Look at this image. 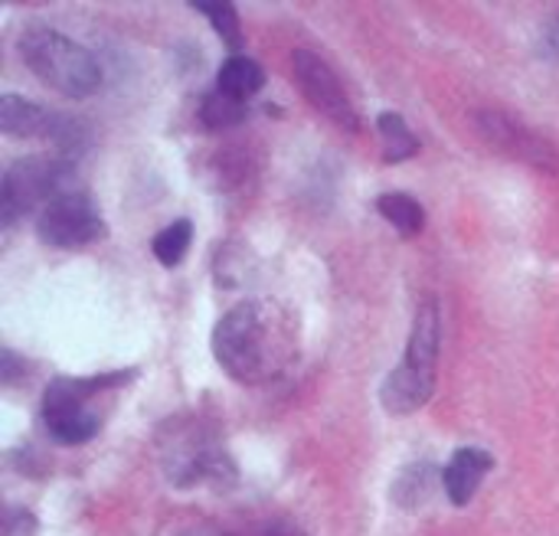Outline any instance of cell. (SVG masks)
<instances>
[{"label": "cell", "instance_id": "30bf717a", "mask_svg": "<svg viewBox=\"0 0 559 536\" xmlns=\"http://www.w3.org/2000/svg\"><path fill=\"white\" fill-rule=\"evenodd\" d=\"M436 478H439V472L429 462H416V465L400 472V478L393 481L390 495H393V501L403 511H419V508L429 504V498L436 491Z\"/></svg>", "mask_w": 559, "mask_h": 536}, {"label": "cell", "instance_id": "ffe728a7", "mask_svg": "<svg viewBox=\"0 0 559 536\" xmlns=\"http://www.w3.org/2000/svg\"><path fill=\"white\" fill-rule=\"evenodd\" d=\"M537 49H540V56H544V59H554V62H559V13L550 20V23H547V26H544Z\"/></svg>", "mask_w": 559, "mask_h": 536}, {"label": "cell", "instance_id": "5bb4252c", "mask_svg": "<svg viewBox=\"0 0 559 536\" xmlns=\"http://www.w3.org/2000/svg\"><path fill=\"white\" fill-rule=\"evenodd\" d=\"M377 131H380V138H383V157H386L390 164L409 160V157L419 151L416 134L409 131L406 118L396 115V111H383V115L377 118Z\"/></svg>", "mask_w": 559, "mask_h": 536}, {"label": "cell", "instance_id": "ba28073f", "mask_svg": "<svg viewBox=\"0 0 559 536\" xmlns=\"http://www.w3.org/2000/svg\"><path fill=\"white\" fill-rule=\"evenodd\" d=\"M491 468H495L491 452L472 449V445L459 449V452L452 455V462L445 465V472H442V488H445L449 501H452L455 508L472 504V498L478 495V488L485 485V478L491 475Z\"/></svg>", "mask_w": 559, "mask_h": 536}, {"label": "cell", "instance_id": "5b68a950", "mask_svg": "<svg viewBox=\"0 0 559 536\" xmlns=\"http://www.w3.org/2000/svg\"><path fill=\"white\" fill-rule=\"evenodd\" d=\"M292 65H295V79L305 92V98L324 115L331 118L337 128L344 131H360V118H357V108L354 102L347 98L341 79L334 75V69L311 49H295L292 56Z\"/></svg>", "mask_w": 559, "mask_h": 536}, {"label": "cell", "instance_id": "4fadbf2b", "mask_svg": "<svg viewBox=\"0 0 559 536\" xmlns=\"http://www.w3.org/2000/svg\"><path fill=\"white\" fill-rule=\"evenodd\" d=\"M46 432L59 442V445H85L98 436V416L88 409H75V413H59V416H43Z\"/></svg>", "mask_w": 559, "mask_h": 536}, {"label": "cell", "instance_id": "9c48e42d", "mask_svg": "<svg viewBox=\"0 0 559 536\" xmlns=\"http://www.w3.org/2000/svg\"><path fill=\"white\" fill-rule=\"evenodd\" d=\"M56 111L23 98V95H3L0 98V131L7 138H46L52 134Z\"/></svg>", "mask_w": 559, "mask_h": 536}, {"label": "cell", "instance_id": "3957f363", "mask_svg": "<svg viewBox=\"0 0 559 536\" xmlns=\"http://www.w3.org/2000/svg\"><path fill=\"white\" fill-rule=\"evenodd\" d=\"M72 164L69 160H52V157H20L3 170L0 180V216L3 226H13L20 216L33 210H46L59 193L79 190L72 183Z\"/></svg>", "mask_w": 559, "mask_h": 536}, {"label": "cell", "instance_id": "7402d4cb", "mask_svg": "<svg viewBox=\"0 0 559 536\" xmlns=\"http://www.w3.org/2000/svg\"><path fill=\"white\" fill-rule=\"evenodd\" d=\"M259 536H301V531L288 521H275V524H265Z\"/></svg>", "mask_w": 559, "mask_h": 536}, {"label": "cell", "instance_id": "52a82bcc", "mask_svg": "<svg viewBox=\"0 0 559 536\" xmlns=\"http://www.w3.org/2000/svg\"><path fill=\"white\" fill-rule=\"evenodd\" d=\"M138 370H115V373H95V377H56L46 393H43V416H59V413H75L85 409V403L105 390H118L131 383Z\"/></svg>", "mask_w": 559, "mask_h": 536}, {"label": "cell", "instance_id": "7c38bea8", "mask_svg": "<svg viewBox=\"0 0 559 536\" xmlns=\"http://www.w3.org/2000/svg\"><path fill=\"white\" fill-rule=\"evenodd\" d=\"M380 216L403 236H419L426 229V210L419 200H413L409 193H383L377 200Z\"/></svg>", "mask_w": 559, "mask_h": 536}, {"label": "cell", "instance_id": "603a6c76", "mask_svg": "<svg viewBox=\"0 0 559 536\" xmlns=\"http://www.w3.org/2000/svg\"><path fill=\"white\" fill-rule=\"evenodd\" d=\"M183 536H226V534H219L216 527H197V531H187Z\"/></svg>", "mask_w": 559, "mask_h": 536}, {"label": "cell", "instance_id": "44dd1931", "mask_svg": "<svg viewBox=\"0 0 559 536\" xmlns=\"http://www.w3.org/2000/svg\"><path fill=\"white\" fill-rule=\"evenodd\" d=\"M0 357H3V370H0V373H3V383H7V386H13V383L26 373V364H23L10 347H3V354H0Z\"/></svg>", "mask_w": 559, "mask_h": 536}, {"label": "cell", "instance_id": "ac0fdd59", "mask_svg": "<svg viewBox=\"0 0 559 536\" xmlns=\"http://www.w3.org/2000/svg\"><path fill=\"white\" fill-rule=\"evenodd\" d=\"M190 7H197L210 23H213V29L219 33V39L223 43H229V46H239L242 43V26H239V13H236V7L233 3H226V0H210V3H190Z\"/></svg>", "mask_w": 559, "mask_h": 536}, {"label": "cell", "instance_id": "8fae6325", "mask_svg": "<svg viewBox=\"0 0 559 536\" xmlns=\"http://www.w3.org/2000/svg\"><path fill=\"white\" fill-rule=\"evenodd\" d=\"M216 85H219V92H226V95L246 102V98H252L255 92H262L265 72H262V65H259L255 59H249V56H233V59L223 62V69H219V75H216Z\"/></svg>", "mask_w": 559, "mask_h": 536}, {"label": "cell", "instance_id": "e0dca14e", "mask_svg": "<svg viewBox=\"0 0 559 536\" xmlns=\"http://www.w3.org/2000/svg\"><path fill=\"white\" fill-rule=\"evenodd\" d=\"M49 141H52L62 154L75 157V154H82V151L92 144V128H88V121H85V118L59 115V111H56V124H52Z\"/></svg>", "mask_w": 559, "mask_h": 536}, {"label": "cell", "instance_id": "9a60e30c", "mask_svg": "<svg viewBox=\"0 0 559 536\" xmlns=\"http://www.w3.org/2000/svg\"><path fill=\"white\" fill-rule=\"evenodd\" d=\"M190 242H193V223L183 216V219H174L167 229H160L151 242V252L154 259L164 265V269H177L187 252H190Z\"/></svg>", "mask_w": 559, "mask_h": 536}, {"label": "cell", "instance_id": "2e32d148", "mask_svg": "<svg viewBox=\"0 0 559 536\" xmlns=\"http://www.w3.org/2000/svg\"><path fill=\"white\" fill-rule=\"evenodd\" d=\"M246 115H249V105L239 102V98H233V95H226V92H219V88L210 92V95L203 98V105H200V121H203L210 131L236 128V124L246 121Z\"/></svg>", "mask_w": 559, "mask_h": 536}, {"label": "cell", "instance_id": "6da1fadb", "mask_svg": "<svg viewBox=\"0 0 559 536\" xmlns=\"http://www.w3.org/2000/svg\"><path fill=\"white\" fill-rule=\"evenodd\" d=\"M295 354V327L275 301H242L213 327L216 364L246 386H262L285 377Z\"/></svg>", "mask_w": 559, "mask_h": 536}, {"label": "cell", "instance_id": "d6986e66", "mask_svg": "<svg viewBox=\"0 0 559 536\" xmlns=\"http://www.w3.org/2000/svg\"><path fill=\"white\" fill-rule=\"evenodd\" d=\"M0 536H36V517L29 511L10 508L3 514V531H0Z\"/></svg>", "mask_w": 559, "mask_h": 536}, {"label": "cell", "instance_id": "8992f818", "mask_svg": "<svg viewBox=\"0 0 559 536\" xmlns=\"http://www.w3.org/2000/svg\"><path fill=\"white\" fill-rule=\"evenodd\" d=\"M475 124L485 134V141L491 147H498L501 154L524 160V164H534L540 170H559L557 147L547 138H540L537 131H531L527 124H521L518 118H511L508 111L485 108L475 115Z\"/></svg>", "mask_w": 559, "mask_h": 536}, {"label": "cell", "instance_id": "7a4b0ae2", "mask_svg": "<svg viewBox=\"0 0 559 536\" xmlns=\"http://www.w3.org/2000/svg\"><path fill=\"white\" fill-rule=\"evenodd\" d=\"M20 56L39 82L66 98H88L102 85L95 56L52 26H26L20 36Z\"/></svg>", "mask_w": 559, "mask_h": 536}, {"label": "cell", "instance_id": "277c9868", "mask_svg": "<svg viewBox=\"0 0 559 536\" xmlns=\"http://www.w3.org/2000/svg\"><path fill=\"white\" fill-rule=\"evenodd\" d=\"M36 236L56 249H82L105 236V223L82 190H66L39 213Z\"/></svg>", "mask_w": 559, "mask_h": 536}]
</instances>
